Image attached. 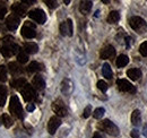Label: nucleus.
<instances>
[{"mask_svg": "<svg viewBox=\"0 0 147 138\" xmlns=\"http://www.w3.org/2000/svg\"><path fill=\"white\" fill-rule=\"evenodd\" d=\"M9 111L11 112V114H14L16 118L23 119L24 114H23V106L19 102V99L17 95H13L9 102Z\"/></svg>", "mask_w": 147, "mask_h": 138, "instance_id": "1", "label": "nucleus"}, {"mask_svg": "<svg viewBox=\"0 0 147 138\" xmlns=\"http://www.w3.org/2000/svg\"><path fill=\"white\" fill-rule=\"evenodd\" d=\"M100 129L109 134L110 136H118L119 135V128L109 119H105L100 123Z\"/></svg>", "mask_w": 147, "mask_h": 138, "instance_id": "2", "label": "nucleus"}, {"mask_svg": "<svg viewBox=\"0 0 147 138\" xmlns=\"http://www.w3.org/2000/svg\"><path fill=\"white\" fill-rule=\"evenodd\" d=\"M129 25L134 31H136L138 33H142V31H144V28L146 26V23L142 17L134 16V17H131L129 19Z\"/></svg>", "mask_w": 147, "mask_h": 138, "instance_id": "3", "label": "nucleus"}, {"mask_svg": "<svg viewBox=\"0 0 147 138\" xmlns=\"http://www.w3.org/2000/svg\"><path fill=\"white\" fill-rule=\"evenodd\" d=\"M20 93L23 95V99L27 102H31V101H34L36 100V92L34 89V87L26 84L25 86L20 89Z\"/></svg>", "mask_w": 147, "mask_h": 138, "instance_id": "4", "label": "nucleus"}, {"mask_svg": "<svg viewBox=\"0 0 147 138\" xmlns=\"http://www.w3.org/2000/svg\"><path fill=\"white\" fill-rule=\"evenodd\" d=\"M22 35L25 39H33L36 36V32H35V25L32 24L31 22H25V25L22 27L20 31Z\"/></svg>", "mask_w": 147, "mask_h": 138, "instance_id": "5", "label": "nucleus"}, {"mask_svg": "<svg viewBox=\"0 0 147 138\" xmlns=\"http://www.w3.org/2000/svg\"><path fill=\"white\" fill-rule=\"evenodd\" d=\"M52 110L55 111V113L58 117H66L68 114V110L67 106L61 100H55L52 103Z\"/></svg>", "mask_w": 147, "mask_h": 138, "instance_id": "6", "label": "nucleus"}, {"mask_svg": "<svg viewBox=\"0 0 147 138\" xmlns=\"http://www.w3.org/2000/svg\"><path fill=\"white\" fill-rule=\"evenodd\" d=\"M28 17L38 24H44L47 20V15L42 9H33L28 13Z\"/></svg>", "mask_w": 147, "mask_h": 138, "instance_id": "7", "label": "nucleus"}, {"mask_svg": "<svg viewBox=\"0 0 147 138\" xmlns=\"http://www.w3.org/2000/svg\"><path fill=\"white\" fill-rule=\"evenodd\" d=\"M59 31L61 35L66 36H73L74 34V26H73V20L71 19H67L66 22H62L59 26Z\"/></svg>", "mask_w": 147, "mask_h": 138, "instance_id": "8", "label": "nucleus"}, {"mask_svg": "<svg viewBox=\"0 0 147 138\" xmlns=\"http://www.w3.org/2000/svg\"><path fill=\"white\" fill-rule=\"evenodd\" d=\"M19 50V47L17 44L13 43V44H9V45H2L1 47V54L6 58H9L14 54H16Z\"/></svg>", "mask_w": 147, "mask_h": 138, "instance_id": "9", "label": "nucleus"}, {"mask_svg": "<svg viewBox=\"0 0 147 138\" xmlns=\"http://www.w3.org/2000/svg\"><path fill=\"white\" fill-rule=\"evenodd\" d=\"M117 85H118L119 89L121 92H128V93H135L136 92V88L132 86V84L130 82H128L127 79H118Z\"/></svg>", "mask_w": 147, "mask_h": 138, "instance_id": "10", "label": "nucleus"}, {"mask_svg": "<svg viewBox=\"0 0 147 138\" xmlns=\"http://www.w3.org/2000/svg\"><path fill=\"white\" fill-rule=\"evenodd\" d=\"M60 124H61L60 118H59V117H52V118L49 120V122H48V131H49V134H50V135L55 134V131H57V129L60 127Z\"/></svg>", "mask_w": 147, "mask_h": 138, "instance_id": "11", "label": "nucleus"}, {"mask_svg": "<svg viewBox=\"0 0 147 138\" xmlns=\"http://www.w3.org/2000/svg\"><path fill=\"white\" fill-rule=\"evenodd\" d=\"M61 92L65 95H70L74 92V83L71 79L65 78L61 83Z\"/></svg>", "mask_w": 147, "mask_h": 138, "instance_id": "12", "label": "nucleus"}, {"mask_svg": "<svg viewBox=\"0 0 147 138\" xmlns=\"http://www.w3.org/2000/svg\"><path fill=\"white\" fill-rule=\"evenodd\" d=\"M6 26L9 31H15L19 26V18L16 15H10L6 19Z\"/></svg>", "mask_w": 147, "mask_h": 138, "instance_id": "13", "label": "nucleus"}, {"mask_svg": "<svg viewBox=\"0 0 147 138\" xmlns=\"http://www.w3.org/2000/svg\"><path fill=\"white\" fill-rule=\"evenodd\" d=\"M115 54V49L112 45H107L102 51H101V59H110L112 57H114Z\"/></svg>", "mask_w": 147, "mask_h": 138, "instance_id": "14", "label": "nucleus"}, {"mask_svg": "<svg viewBox=\"0 0 147 138\" xmlns=\"http://www.w3.org/2000/svg\"><path fill=\"white\" fill-rule=\"evenodd\" d=\"M11 10H13L14 14H16L19 17H23V16H25V14H26V8H25L22 3H14V5L11 6Z\"/></svg>", "mask_w": 147, "mask_h": 138, "instance_id": "15", "label": "nucleus"}, {"mask_svg": "<svg viewBox=\"0 0 147 138\" xmlns=\"http://www.w3.org/2000/svg\"><path fill=\"white\" fill-rule=\"evenodd\" d=\"M92 6H93V2L92 1H88V0H85V1H80V5H79V10L82 14L86 15L91 12L92 9Z\"/></svg>", "mask_w": 147, "mask_h": 138, "instance_id": "16", "label": "nucleus"}, {"mask_svg": "<svg viewBox=\"0 0 147 138\" xmlns=\"http://www.w3.org/2000/svg\"><path fill=\"white\" fill-rule=\"evenodd\" d=\"M127 76H128L131 80H134V82H135V80H138V79L142 77V70L138 68L129 69L128 71H127Z\"/></svg>", "mask_w": 147, "mask_h": 138, "instance_id": "17", "label": "nucleus"}, {"mask_svg": "<svg viewBox=\"0 0 147 138\" xmlns=\"http://www.w3.org/2000/svg\"><path fill=\"white\" fill-rule=\"evenodd\" d=\"M32 84H33V86L35 87V88H37V89H44V87H45V82H44L43 77L40 76V75H36V76L33 78Z\"/></svg>", "mask_w": 147, "mask_h": 138, "instance_id": "18", "label": "nucleus"}, {"mask_svg": "<svg viewBox=\"0 0 147 138\" xmlns=\"http://www.w3.org/2000/svg\"><path fill=\"white\" fill-rule=\"evenodd\" d=\"M37 50H38V47H37L36 43L28 42L24 45V52H26L27 54H34L37 52Z\"/></svg>", "mask_w": 147, "mask_h": 138, "instance_id": "19", "label": "nucleus"}, {"mask_svg": "<svg viewBox=\"0 0 147 138\" xmlns=\"http://www.w3.org/2000/svg\"><path fill=\"white\" fill-rule=\"evenodd\" d=\"M142 122V114L139 110H134L131 113V123L134 126H139Z\"/></svg>", "mask_w": 147, "mask_h": 138, "instance_id": "20", "label": "nucleus"}, {"mask_svg": "<svg viewBox=\"0 0 147 138\" xmlns=\"http://www.w3.org/2000/svg\"><path fill=\"white\" fill-rule=\"evenodd\" d=\"M129 62V58L126 55V54H120L119 57H118V59H117V61H115V64H117V67L118 68H122V67H125V66H127Z\"/></svg>", "mask_w": 147, "mask_h": 138, "instance_id": "21", "label": "nucleus"}, {"mask_svg": "<svg viewBox=\"0 0 147 138\" xmlns=\"http://www.w3.org/2000/svg\"><path fill=\"white\" fill-rule=\"evenodd\" d=\"M119 19H120V14H119V12L113 10V12H111L110 14H109V16H108V23H110V24H115V23L119 22Z\"/></svg>", "mask_w": 147, "mask_h": 138, "instance_id": "22", "label": "nucleus"}, {"mask_svg": "<svg viewBox=\"0 0 147 138\" xmlns=\"http://www.w3.org/2000/svg\"><path fill=\"white\" fill-rule=\"evenodd\" d=\"M42 69H43V66L41 64L36 62V61H33L27 66V71L28 72H36V71H40Z\"/></svg>", "mask_w": 147, "mask_h": 138, "instance_id": "23", "label": "nucleus"}, {"mask_svg": "<svg viewBox=\"0 0 147 138\" xmlns=\"http://www.w3.org/2000/svg\"><path fill=\"white\" fill-rule=\"evenodd\" d=\"M11 86L14 87V88H19V89H22L23 87L26 85V80H25V78H17V79H14V80H11Z\"/></svg>", "mask_w": 147, "mask_h": 138, "instance_id": "24", "label": "nucleus"}, {"mask_svg": "<svg viewBox=\"0 0 147 138\" xmlns=\"http://www.w3.org/2000/svg\"><path fill=\"white\" fill-rule=\"evenodd\" d=\"M102 74H103V76H104L105 78H108V79L112 78V69H111L109 64L105 62V64L103 65V67H102Z\"/></svg>", "mask_w": 147, "mask_h": 138, "instance_id": "25", "label": "nucleus"}, {"mask_svg": "<svg viewBox=\"0 0 147 138\" xmlns=\"http://www.w3.org/2000/svg\"><path fill=\"white\" fill-rule=\"evenodd\" d=\"M7 99V88L3 85H0V106H3Z\"/></svg>", "mask_w": 147, "mask_h": 138, "instance_id": "26", "label": "nucleus"}, {"mask_svg": "<svg viewBox=\"0 0 147 138\" xmlns=\"http://www.w3.org/2000/svg\"><path fill=\"white\" fill-rule=\"evenodd\" d=\"M8 68L10 70V72L11 74H14V75H16V74H20L23 70L20 68V66H19L17 62H10L9 65H8Z\"/></svg>", "mask_w": 147, "mask_h": 138, "instance_id": "27", "label": "nucleus"}, {"mask_svg": "<svg viewBox=\"0 0 147 138\" xmlns=\"http://www.w3.org/2000/svg\"><path fill=\"white\" fill-rule=\"evenodd\" d=\"M1 120H2V123L6 128H9L13 126V119L7 114V113H3L2 117H1Z\"/></svg>", "mask_w": 147, "mask_h": 138, "instance_id": "28", "label": "nucleus"}, {"mask_svg": "<svg viewBox=\"0 0 147 138\" xmlns=\"http://www.w3.org/2000/svg\"><path fill=\"white\" fill-rule=\"evenodd\" d=\"M104 112H105V110H104L103 108H97V109L94 110L93 117H94L95 119H101V118L104 116Z\"/></svg>", "mask_w": 147, "mask_h": 138, "instance_id": "29", "label": "nucleus"}, {"mask_svg": "<svg viewBox=\"0 0 147 138\" xmlns=\"http://www.w3.org/2000/svg\"><path fill=\"white\" fill-rule=\"evenodd\" d=\"M17 59H18L19 64H25V62H27V60H28V54L24 51L19 52L18 55H17Z\"/></svg>", "mask_w": 147, "mask_h": 138, "instance_id": "30", "label": "nucleus"}, {"mask_svg": "<svg viewBox=\"0 0 147 138\" xmlns=\"http://www.w3.org/2000/svg\"><path fill=\"white\" fill-rule=\"evenodd\" d=\"M7 79V68L5 66H0V82H6Z\"/></svg>", "mask_w": 147, "mask_h": 138, "instance_id": "31", "label": "nucleus"}, {"mask_svg": "<svg viewBox=\"0 0 147 138\" xmlns=\"http://www.w3.org/2000/svg\"><path fill=\"white\" fill-rule=\"evenodd\" d=\"M97 88L104 93V92L108 91V84H107L104 80H98V82H97Z\"/></svg>", "mask_w": 147, "mask_h": 138, "instance_id": "32", "label": "nucleus"}, {"mask_svg": "<svg viewBox=\"0 0 147 138\" xmlns=\"http://www.w3.org/2000/svg\"><path fill=\"white\" fill-rule=\"evenodd\" d=\"M2 45H9V44H13L14 43V37L13 36H5L2 37Z\"/></svg>", "mask_w": 147, "mask_h": 138, "instance_id": "33", "label": "nucleus"}, {"mask_svg": "<svg viewBox=\"0 0 147 138\" xmlns=\"http://www.w3.org/2000/svg\"><path fill=\"white\" fill-rule=\"evenodd\" d=\"M139 52L143 57H147V41H145L144 43L140 44L139 47Z\"/></svg>", "mask_w": 147, "mask_h": 138, "instance_id": "34", "label": "nucleus"}, {"mask_svg": "<svg viewBox=\"0 0 147 138\" xmlns=\"http://www.w3.org/2000/svg\"><path fill=\"white\" fill-rule=\"evenodd\" d=\"M6 14H7V7L2 2H0V19H2L5 17Z\"/></svg>", "mask_w": 147, "mask_h": 138, "instance_id": "35", "label": "nucleus"}, {"mask_svg": "<svg viewBox=\"0 0 147 138\" xmlns=\"http://www.w3.org/2000/svg\"><path fill=\"white\" fill-rule=\"evenodd\" d=\"M92 114V106L91 105H87L86 108H85V110H84V113H83V117L86 119V118H88Z\"/></svg>", "mask_w": 147, "mask_h": 138, "instance_id": "36", "label": "nucleus"}, {"mask_svg": "<svg viewBox=\"0 0 147 138\" xmlns=\"http://www.w3.org/2000/svg\"><path fill=\"white\" fill-rule=\"evenodd\" d=\"M45 3L48 5L49 8H55L58 6V2L55 0H45Z\"/></svg>", "mask_w": 147, "mask_h": 138, "instance_id": "37", "label": "nucleus"}, {"mask_svg": "<svg viewBox=\"0 0 147 138\" xmlns=\"http://www.w3.org/2000/svg\"><path fill=\"white\" fill-rule=\"evenodd\" d=\"M131 137L132 138H139V133H138V130L137 129H134L132 131H131Z\"/></svg>", "mask_w": 147, "mask_h": 138, "instance_id": "38", "label": "nucleus"}, {"mask_svg": "<svg viewBox=\"0 0 147 138\" xmlns=\"http://www.w3.org/2000/svg\"><path fill=\"white\" fill-rule=\"evenodd\" d=\"M93 138H104V136H103L101 133L97 131V133H95V134L93 135Z\"/></svg>", "mask_w": 147, "mask_h": 138, "instance_id": "39", "label": "nucleus"}, {"mask_svg": "<svg viewBox=\"0 0 147 138\" xmlns=\"http://www.w3.org/2000/svg\"><path fill=\"white\" fill-rule=\"evenodd\" d=\"M35 110V105L34 104H28L27 105V111H34Z\"/></svg>", "mask_w": 147, "mask_h": 138, "instance_id": "40", "label": "nucleus"}, {"mask_svg": "<svg viewBox=\"0 0 147 138\" xmlns=\"http://www.w3.org/2000/svg\"><path fill=\"white\" fill-rule=\"evenodd\" d=\"M143 135H144L145 137H147V124H145L144 128H143Z\"/></svg>", "mask_w": 147, "mask_h": 138, "instance_id": "41", "label": "nucleus"}, {"mask_svg": "<svg viewBox=\"0 0 147 138\" xmlns=\"http://www.w3.org/2000/svg\"><path fill=\"white\" fill-rule=\"evenodd\" d=\"M129 43H130V37L127 36V37H126V44H127V48H129Z\"/></svg>", "mask_w": 147, "mask_h": 138, "instance_id": "42", "label": "nucleus"}]
</instances>
